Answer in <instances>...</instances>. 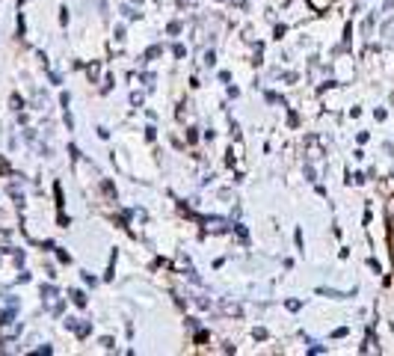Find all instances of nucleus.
Listing matches in <instances>:
<instances>
[{"instance_id": "5", "label": "nucleus", "mask_w": 394, "mask_h": 356, "mask_svg": "<svg viewBox=\"0 0 394 356\" xmlns=\"http://www.w3.org/2000/svg\"><path fill=\"white\" fill-rule=\"evenodd\" d=\"M60 24H63V27H65V24H68V9H65V6H63V9H60Z\"/></svg>"}, {"instance_id": "1", "label": "nucleus", "mask_w": 394, "mask_h": 356, "mask_svg": "<svg viewBox=\"0 0 394 356\" xmlns=\"http://www.w3.org/2000/svg\"><path fill=\"white\" fill-rule=\"evenodd\" d=\"M383 36H386L388 42H394V16H391V18L383 24Z\"/></svg>"}, {"instance_id": "3", "label": "nucleus", "mask_w": 394, "mask_h": 356, "mask_svg": "<svg viewBox=\"0 0 394 356\" xmlns=\"http://www.w3.org/2000/svg\"><path fill=\"white\" fill-rule=\"evenodd\" d=\"M72 297H75V303H77V306H87V294H83V291H75Z\"/></svg>"}, {"instance_id": "4", "label": "nucleus", "mask_w": 394, "mask_h": 356, "mask_svg": "<svg viewBox=\"0 0 394 356\" xmlns=\"http://www.w3.org/2000/svg\"><path fill=\"white\" fill-rule=\"evenodd\" d=\"M214 63H217V56H214V51H208V54H205V66L210 68V66H214Z\"/></svg>"}, {"instance_id": "7", "label": "nucleus", "mask_w": 394, "mask_h": 356, "mask_svg": "<svg viewBox=\"0 0 394 356\" xmlns=\"http://www.w3.org/2000/svg\"><path fill=\"white\" fill-rule=\"evenodd\" d=\"M0 173H9V166H6L4 161H0Z\"/></svg>"}, {"instance_id": "6", "label": "nucleus", "mask_w": 394, "mask_h": 356, "mask_svg": "<svg viewBox=\"0 0 394 356\" xmlns=\"http://www.w3.org/2000/svg\"><path fill=\"white\" fill-rule=\"evenodd\" d=\"M169 33H172V36H175V33H181V24H178V21H172V24H169Z\"/></svg>"}, {"instance_id": "2", "label": "nucleus", "mask_w": 394, "mask_h": 356, "mask_svg": "<svg viewBox=\"0 0 394 356\" xmlns=\"http://www.w3.org/2000/svg\"><path fill=\"white\" fill-rule=\"evenodd\" d=\"M222 312H225V315H241L243 309L237 306V303H225V306H222Z\"/></svg>"}]
</instances>
